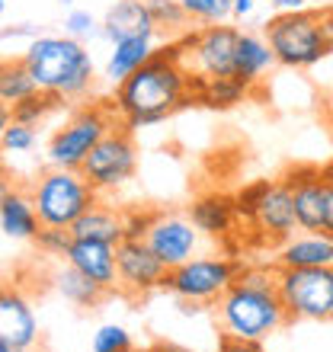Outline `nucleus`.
<instances>
[{
  "instance_id": "f257e3e1",
  "label": "nucleus",
  "mask_w": 333,
  "mask_h": 352,
  "mask_svg": "<svg viewBox=\"0 0 333 352\" xmlns=\"http://www.w3.org/2000/svg\"><path fill=\"white\" fill-rule=\"evenodd\" d=\"M193 93V77L180 61V42L158 48L144 67H138L131 77L112 90V106L122 125L129 129H148L158 125L176 109H183Z\"/></svg>"
},
{
  "instance_id": "f03ea898",
  "label": "nucleus",
  "mask_w": 333,
  "mask_h": 352,
  "mask_svg": "<svg viewBox=\"0 0 333 352\" xmlns=\"http://www.w3.org/2000/svg\"><path fill=\"white\" fill-rule=\"evenodd\" d=\"M222 336L263 343L292 320L279 298V266H244L237 282L215 301Z\"/></svg>"
},
{
  "instance_id": "7ed1b4c3",
  "label": "nucleus",
  "mask_w": 333,
  "mask_h": 352,
  "mask_svg": "<svg viewBox=\"0 0 333 352\" xmlns=\"http://www.w3.org/2000/svg\"><path fill=\"white\" fill-rule=\"evenodd\" d=\"M23 65L36 77L42 93L58 100H80L93 90L96 67L80 38L71 36H36L23 52Z\"/></svg>"
},
{
  "instance_id": "20e7f679",
  "label": "nucleus",
  "mask_w": 333,
  "mask_h": 352,
  "mask_svg": "<svg viewBox=\"0 0 333 352\" xmlns=\"http://www.w3.org/2000/svg\"><path fill=\"white\" fill-rule=\"evenodd\" d=\"M263 36L276 52L282 67L301 71L314 67L321 58L330 55V48L321 32V10H298V13H276L263 23Z\"/></svg>"
},
{
  "instance_id": "39448f33",
  "label": "nucleus",
  "mask_w": 333,
  "mask_h": 352,
  "mask_svg": "<svg viewBox=\"0 0 333 352\" xmlns=\"http://www.w3.org/2000/svg\"><path fill=\"white\" fill-rule=\"evenodd\" d=\"M32 202L42 228H71L83 212L100 202V192L83 179L80 170H45L32 186Z\"/></svg>"
},
{
  "instance_id": "423d86ee",
  "label": "nucleus",
  "mask_w": 333,
  "mask_h": 352,
  "mask_svg": "<svg viewBox=\"0 0 333 352\" xmlns=\"http://www.w3.org/2000/svg\"><path fill=\"white\" fill-rule=\"evenodd\" d=\"M112 109L116 106H103V102H90V106L77 109L48 141V151H45L48 164L58 170H80V164L90 157V151L116 125L112 122Z\"/></svg>"
},
{
  "instance_id": "0eeeda50",
  "label": "nucleus",
  "mask_w": 333,
  "mask_h": 352,
  "mask_svg": "<svg viewBox=\"0 0 333 352\" xmlns=\"http://www.w3.org/2000/svg\"><path fill=\"white\" fill-rule=\"evenodd\" d=\"M237 42H241V29L224 26V23L202 26L180 38V61H183V67L195 80L234 77Z\"/></svg>"
},
{
  "instance_id": "6e6552de",
  "label": "nucleus",
  "mask_w": 333,
  "mask_h": 352,
  "mask_svg": "<svg viewBox=\"0 0 333 352\" xmlns=\"http://www.w3.org/2000/svg\"><path fill=\"white\" fill-rule=\"evenodd\" d=\"M241 263L228 256H193L166 272L164 288L186 305H208L228 292L241 276Z\"/></svg>"
},
{
  "instance_id": "1a4fd4ad",
  "label": "nucleus",
  "mask_w": 333,
  "mask_h": 352,
  "mask_svg": "<svg viewBox=\"0 0 333 352\" xmlns=\"http://www.w3.org/2000/svg\"><path fill=\"white\" fill-rule=\"evenodd\" d=\"M279 298L292 320H333V266H279Z\"/></svg>"
},
{
  "instance_id": "9d476101",
  "label": "nucleus",
  "mask_w": 333,
  "mask_h": 352,
  "mask_svg": "<svg viewBox=\"0 0 333 352\" xmlns=\"http://www.w3.org/2000/svg\"><path fill=\"white\" fill-rule=\"evenodd\" d=\"M135 167H138V148L131 138V129L129 125H122V129L112 125L106 131V138L80 164V173L96 192H112L135 176Z\"/></svg>"
},
{
  "instance_id": "9b49d317",
  "label": "nucleus",
  "mask_w": 333,
  "mask_h": 352,
  "mask_svg": "<svg viewBox=\"0 0 333 352\" xmlns=\"http://www.w3.org/2000/svg\"><path fill=\"white\" fill-rule=\"evenodd\" d=\"M199 237H202V231L195 228L193 218L176 212H154V221L144 234L148 247L164 260L166 269L193 260L195 250H199Z\"/></svg>"
},
{
  "instance_id": "f8f14e48",
  "label": "nucleus",
  "mask_w": 333,
  "mask_h": 352,
  "mask_svg": "<svg viewBox=\"0 0 333 352\" xmlns=\"http://www.w3.org/2000/svg\"><path fill=\"white\" fill-rule=\"evenodd\" d=\"M119 253V288L125 295L138 298L148 295L154 288H164L166 272L158 253L148 247V241H135V237H125V241L116 247Z\"/></svg>"
},
{
  "instance_id": "ddd939ff",
  "label": "nucleus",
  "mask_w": 333,
  "mask_h": 352,
  "mask_svg": "<svg viewBox=\"0 0 333 352\" xmlns=\"http://www.w3.org/2000/svg\"><path fill=\"white\" fill-rule=\"evenodd\" d=\"M250 224H257L272 241H288L295 231H301L295 214V199H292V189H288L286 179H266L263 183V192H259L257 212H253Z\"/></svg>"
},
{
  "instance_id": "4468645a",
  "label": "nucleus",
  "mask_w": 333,
  "mask_h": 352,
  "mask_svg": "<svg viewBox=\"0 0 333 352\" xmlns=\"http://www.w3.org/2000/svg\"><path fill=\"white\" fill-rule=\"evenodd\" d=\"M292 199H295V214L301 231L324 234V170L321 167H295L286 176Z\"/></svg>"
},
{
  "instance_id": "2eb2a0df",
  "label": "nucleus",
  "mask_w": 333,
  "mask_h": 352,
  "mask_svg": "<svg viewBox=\"0 0 333 352\" xmlns=\"http://www.w3.org/2000/svg\"><path fill=\"white\" fill-rule=\"evenodd\" d=\"M74 269H80L87 278H93L96 285H103L106 292L119 288V253L116 243L106 241H77L71 243V250L65 256Z\"/></svg>"
},
{
  "instance_id": "dca6fc26",
  "label": "nucleus",
  "mask_w": 333,
  "mask_h": 352,
  "mask_svg": "<svg viewBox=\"0 0 333 352\" xmlns=\"http://www.w3.org/2000/svg\"><path fill=\"white\" fill-rule=\"evenodd\" d=\"M158 19L151 13L148 0H116L109 10H106V19L100 23V36L116 45L122 38H135V36H148L154 38L158 32Z\"/></svg>"
},
{
  "instance_id": "f3484780",
  "label": "nucleus",
  "mask_w": 333,
  "mask_h": 352,
  "mask_svg": "<svg viewBox=\"0 0 333 352\" xmlns=\"http://www.w3.org/2000/svg\"><path fill=\"white\" fill-rule=\"evenodd\" d=\"M0 340H10L17 349L29 352L39 340V317L26 295L7 288L0 295Z\"/></svg>"
},
{
  "instance_id": "a211bd4d",
  "label": "nucleus",
  "mask_w": 333,
  "mask_h": 352,
  "mask_svg": "<svg viewBox=\"0 0 333 352\" xmlns=\"http://www.w3.org/2000/svg\"><path fill=\"white\" fill-rule=\"evenodd\" d=\"M276 266L282 269H314V266H333V237L330 234H292L282 241L276 256Z\"/></svg>"
},
{
  "instance_id": "6ab92c4d",
  "label": "nucleus",
  "mask_w": 333,
  "mask_h": 352,
  "mask_svg": "<svg viewBox=\"0 0 333 352\" xmlns=\"http://www.w3.org/2000/svg\"><path fill=\"white\" fill-rule=\"evenodd\" d=\"M0 231L10 241H36L42 231V218L36 212L32 195L19 192V189H7L0 199Z\"/></svg>"
},
{
  "instance_id": "aec40b11",
  "label": "nucleus",
  "mask_w": 333,
  "mask_h": 352,
  "mask_svg": "<svg viewBox=\"0 0 333 352\" xmlns=\"http://www.w3.org/2000/svg\"><path fill=\"white\" fill-rule=\"evenodd\" d=\"M276 61V52L269 48L266 36H257V32H241V42H237V61H234V80H241L244 87H253L263 80Z\"/></svg>"
},
{
  "instance_id": "412c9836",
  "label": "nucleus",
  "mask_w": 333,
  "mask_h": 352,
  "mask_svg": "<svg viewBox=\"0 0 333 352\" xmlns=\"http://www.w3.org/2000/svg\"><path fill=\"white\" fill-rule=\"evenodd\" d=\"M71 234L77 241H106L119 247L125 241V214L112 205L96 202L90 212H83L74 224H71Z\"/></svg>"
},
{
  "instance_id": "4be33fe9",
  "label": "nucleus",
  "mask_w": 333,
  "mask_h": 352,
  "mask_svg": "<svg viewBox=\"0 0 333 352\" xmlns=\"http://www.w3.org/2000/svg\"><path fill=\"white\" fill-rule=\"evenodd\" d=\"M158 55V48H154V38L148 36H135V38H122L116 42L106 58V80L112 87L122 84L125 77H131L138 67H144L151 58Z\"/></svg>"
},
{
  "instance_id": "5701e85b",
  "label": "nucleus",
  "mask_w": 333,
  "mask_h": 352,
  "mask_svg": "<svg viewBox=\"0 0 333 352\" xmlns=\"http://www.w3.org/2000/svg\"><path fill=\"white\" fill-rule=\"evenodd\" d=\"M189 218L195 221V228L208 237H222V234L231 231V224L237 221V205H234L231 195L224 192H208L199 195L189 208Z\"/></svg>"
},
{
  "instance_id": "b1692460",
  "label": "nucleus",
  "mask_w": 333,
  "mask_h": 352,
  "mask_svg": "<svg viewBox=\"0 0 333 352\" xmlns=\"http://www.w3.org/2000/svg\"><path fill=\"white\" fill-rule=\"evenodd\" d=\"M55 288L65 301H71V305H77V307H96L103 298L109 295L106 288L96 285L93 278H87L80 269H74L67 260H65V266L55 272Z\"/></svg>"
},
{
  "instance_id": "393cba45",
  "label": "nucleus",
  "mask_w": 333,
  "mask_h": 352,
  "mask_svg": "<svg viewBox=\"0 0 333 352\" xmlns=\"http://www.w3.org/2000/svg\"><path fill=\"white\" fill-rule=\"evenodd\" d=\"M32 93H39L36 77L29 74V67L19 61H7L3 71H0V100H3V109H13L23 100H29Z\"/></svg>"
},
{
  "instance_id": "a878e982",
  "label": "nucleus",
  "mask_w": 333,
  "mask_h": 352,
  "mask_svg": "<svg viewBox=\"0 0 333 352\" xmlns=\"http://www.w3.org/2000/svg\"><path fill=\"white\" fill-rule=\"evenodd\" d=\"M193 93H195V100L212 106V109H231L250 90L241 80H234V77H222V80H195L193 77Z\"/></svg>"
},
{
  "instance_id": "bb28decb",
  "label": "nucleus",
  "mask_w": 333,
  "mask_h": 352,
  "mask_svg": "<svg viewBox=\"0 0 333 352\" xmlns=\"http://www.w3.org/2000/svg\"><path fill=\"white\" fill-rule=\"evenodd\" d=\"M58 106H61V100H58V96L39 90V93H32L29 100L19 102V106L7 109V119H17V122H23V125H39V122L45 119L48 112H55Z\"/></svg>"
},
{
  "instance_id": "cd10ccee",
  "label": "nucleus",
  "mask_w": 333,
  "mask_h": 352,
  "mask_svg": "<svg viewBox=\"0 0 333 352\" xmlns=\"http://www.w3.org/2000/svg\"><path fill=\"white\" fill-rule=\"evenodd\" d=\"M180 7L186 16L202 26H215V23L234 16V0H180Z\"/></svg>"
},
{
  "instance_id": "c85d7f7f",
  "label": "nucleus",
  "mask_w": 333,
  "mask_h": 352,
  "mask_svg": "<svg viewBox=\"0 0 333 352\" xmlns=\"http://www.w3.org/2000/svg\"><path fill=\"white\" fill-rule=\"evenodd\" d=\"M93 352H129L135 349L131 346V333L122 324H103L96 333H93Z\"/></svg>"
},
{
  "instance_id": "c756f323",
  "label": "nucleus",
  "mask_w": 333,
  "mask_h": 352,
  "mask_svg": "<svg viewBox=\"0 0 333 352\" xmlns=\"http://www.w3.org/2000/svg\"><path fill=\"white\" fill-rule=\"evenodd\" d=\"M0 138H3V151L23 154V151H32V144H36V129H32V125H23V122H17V119H7Z\"/></svg>"
},
{
  "instance_id": "7c9ffc66",
  "label": "nucleus",
  "mask_w": 333,
  "mask_h": 352,
  "mask_svg": "<svg viewBox=\"0 0 333 352\" xmlns=\"http://www.w3.org/2000/svg\"><path fill=\"white\" fill-rule=\"evenodd\" d=\"M36 243L45 256H67L71 243H74V234H71V228H42Z\"/></svg>"
},
{
  "instance_id": "2f4dec72",
  "label": "nucleus",
  "mask_w": 333,
  "mask_h": 352,
  "mask_svg": "<svg viewBox=\"0 0 333 352\" xmlns=\"http://www.w3.org/2000/svg\"><path fill=\"white\" fill-rule=\"evenodd\" d=\"M151 13H154V19H158V26H183L186 13L183 7H180V0H148Z\"/></svg>"
},
{
  "instance_id": "473e14b6",
  "label": "nucleus",
  "mask_w": 333,
  "mask_h": 352,
  "mask_svg": "<svg viewBox=\"0 0 333 352\" xmlns=\"http://www.w3.org/2000/svg\"><path fill=\"white\" fill-rule=\"evenodd\" d=\"M96 32H100V26H96L93 13H87V10H71L65 16V36L87 38V36H96Z\"/></svg>"
},
{
  "instance_id": "72a5a7b5",
  "label": "nucleus",
  "mask_w": 333,
  "mask_h": 352,
  "mask_svg": "<svg viewBox=\"0 0 333 352\" xmlns=\"http://www.w3.org/2000/svg\"><path fill=\"white\" fill-rule=\"evenodd\" d=\"M321 170H324V234L333 237V164Z\"/></svg>"
},
{
  "instance_id": "f704fd0d",
  "label": "nucleus",
  "mask_w": 333,
  "mask_h": 352,
  "mask_svg": "<svg viewBox=\"0 0 333 352\" xmlns=\"http://www.w3.org/2000/svg\"><path fill=\"white\" fill-rule=\"evenodd\" d=\"M151 221H154V212H151V214H138V212L125 214V237H135V241H144V234H148Z\"/></svg>"
},
{
  "instance_id": "c9c22d12",
  "label": "nucleus",
  "mask_w": 333,
  "mask_h": 352,
  "mask_svg": "<svg viewBox=\"0 0 333 352\" xmlns=\"http://www.w3.org/2000/svg\"><path fill=\"white\" fill-rule=\"evenodd\" d=\"M215 352H266V349H263V343H253V340H234V336H222Z\"/></svg>"
},
{
  "instance_id": "e433bc0d",
  "label": "nucleus",
  "mask_w": 333,
  "mask_h": 352,
  "mask_svg": "<svg viewBox=\"0 0 333 352\" xmlns=\"http://www.w3.org/2000/svg\"><path fill=\"white\" fill-rule=\"evenodd\" d=\"M321 32H324L327 48L333 52V7H324V10H321Z\"/></svg>"
},
{
  "instance_id": "4c0bfd02",
  "label": "nucleus",
  "mask_w": 333,
  "mask_h": 352,
  "mask_svg": "<svg viewBox=\"0 0 333 352\" xmlns=\"http://www.w3.org/2000/svg\"><path fill=\"white\" fill-rule=\"evenodd\" d=\"M269 7L276 13H298V10H308V0H269Z\"/></svg>"
},
{
  "instance_id": "58836bf2",
  "label": "nucleus",
  "mask_w": 333,
  "mask_h": 352,
  "mask_svg": "<svg viewBox=\"0 0 333 352\" xmlns=\"http://www.w3.org/2000/svg\"><path fill=\"white\" fill-rule=\"evenodd\" d=\"M253 7H257V0H234V16L244 19L253 13Z\"/></svg>"
},
{
  "instance_id": "ea45409f",
  "label": "nucleus",
  "mask_w": 333,
  "mask_h": 352,
  "mask_svg": "<svg viewBox=\"0 0 333 352\" xmlns=\"http://www.w3.org/2000/svg\"><path fill=\"white\" fill-rule=\"evenodd\" d=\"M141 352H170V349H166V343H154V346H148V349H141Z\"/></svg>"
},
{
  "instance_id": "a19ab883",
  "label": "nucleus",
  "mask_w": 333,
  "mask_h": 352,
  "mask_svg": "<svg viewBox=\"0 0 333 352\" xmlns=\"http://www.w3.org/2000/svg\"><path fill=\"white\" fill-rule=\"evenodd\" d=\"M129 352H141V349H129Z\"/></svg>"
}]
</instances>
